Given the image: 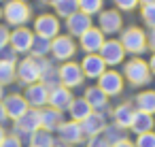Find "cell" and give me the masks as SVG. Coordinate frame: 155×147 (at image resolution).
Instances as JSON below:
<instances>
[{
	"mask_svg": "<svg viewBox=\"0 0 155 147\" xmlns=\"http://www.w3.org/2000/svg\"><path fill=\"white\" fill-rule=\"evenodd\" d=\"M123 73H125V79H127L132 85H147V83L151 81L149 64H147L144 60H140V58H132V60L125 64Z\"/></svg>",
	"mask_w": 155,
	"mask_h": 147,
	"instance_id": "1",
	"label": "cell"
},
{
	"mask_svg": "<svg viewBox=\"0 0 155 147\" xmlns=\"http://www.w3.org/2000/svg\"><path fill=\"white\" fill-rule=\"evenodd\" d=\"M121 47L125 49V51H130V53H142L144 49H147V34L140 30V28H136V26H132V28H127L123 34H121Z\"/></svg>",
	"mask_w": 155,
	"mask_h": 147,
	"instance_id": "2",
	"label": "cell"
},
{
	"mask_svg": "<svg viewBox=\"0 0 155 147\" xmlns=\"http://www.w3.org/2000/svg\"><path fill=\"white\" fill-rule=\"evenodd\" d=\"M98 87L106 94V96H117L123 90V77L117 70H104L98 77Z\"/></svg>",
	"mask_w": 155,
	"mask_h": 147,
	"instance_id": "3",
	"label": "cell"
},
{
	"mask_svg": "<svg viewBox=\"0 0 155 147\" xmlns=\"http://www.w3.org/2000/svg\"><path fill=\"white\" fill-rule=\"evenodd\" d=\"M5 17L9 24L13 26H21L30 19V7L24 2V0H11L5 9Z\"/></svg>",
	"mask_w": 155,
	"mask_h": 147,
	"instance_id": "4",
	"label": "cell"
},
{
	"mask_svg": "<svg viewBox=\"0 0 155 147\" xmlns=\"http://www.w3.org/2000/svg\"><path fill=\"white\" fill-rule=\"evenodd\" d=\"M98 56L104 60V64L108 66H117L123 62V56H125V49L121 47L119 41H104V45L100 47Z\"/></svg>",
	"mask_w": 155,
	"mask_h": 147,
	"instance_id": "5",
	"label": "cell"
},
{
	"mask_svg": "<svg viewBox=\"0 0 155 147\" xmlns=\"http://www.w3.org/2000/svg\"><path fill=\"white\" fill-rule=\"evenodd\" d=\"M58 75H60V83L64 87H79L83 83V77H85L83 70H81V66L74 64V62H66L58 70Z\"/></svg>",
	"mask_w": 155,
	"mask_h": 147,
	"instance_id": "6",
	"label": "cell"
},
{
	"mask_svg": "<svg viewBox=\"0 0 155 147\" xmlns=\"http://www.w3.org/2000/svg\"><path fill=\"white\" fill-rule=\"evenodd\" d=\"M77 51V45L70 36H58L51 41V53L55 60H70Z\"/></svg>",
	"mask_w": 155,
	"mask_h": 147,
	"instance_id": "7",
	"label": "cell"
},
{
	"mask_svg": "<svg viewBox=\"0 0 155 147\" xmlns=\"http://www.w3.org/2000/svg\"><path fill=\"white\" fill-rule=\"evenodd\" d=\"M34 30H36L38 36L55 39L58 32H60V22H58V17H53V15H41V17L34 22Z\"/></svg>",
	"mask_w": 155,
	"mask_h": 147,
	"instance_id": "8",
	"label": "cell"
},
{
	"mask_svg": "<svg viewBox=\"0 0 155 147\" xmlns=\"http://www.w3.org/2000/svg\"><path fill=\"white\" fill-rule=\"evenodd\" d=\"M102 45H104V34H102L100 28H94V26H91L87 32L81 34V47H83L87 53H98Z\"/></svg>",
	"mask_w": 155,
	"mask_h": 147,
	"instance_id": "9",
	"label": "cell"
},
{
	"mask_svg": "<svg viewBox=\"0 0 155 147\" xmlns=\"http://www.w3.org/2000/svg\"><path fill=\"white\" fill-rule=\"evenodd\" d=\"M100 30H102V34H115V32H119L121 30V15H119V11H113V9H108V11H100Z\"/></svg>",
	"mask_w": 155,
	"mask_h": 147,
	"instance_id": "10",
	"label": "cell"
},
{
	"mask_svg": "<svg viewBox=\"0 0 155 147\" xmlns=\"http://www.w3.org/2000/svg\"><path fill=\"white\" fill-rule=\"evenodd\" d=\"M81 70H83L85 77H89V79H98V77L106 70V64H104V60H102L100 56L89 53V56L83 58V62H81Z\"/></svg>",
	"mask_w": 155,
	"mask_h": 147,
	"instance_id": "11",
	"label": "cell"
},
{
	"mask_svg": "<svg viewBox=\"0 0 155 147\" xmlns=\"http://www.w3.org/2000/svg\"><path fill=\"white\" fill-rule=\"evenodd\" d=\"M60 138L64 141V143H70V145H77V143H81L83 141V128H81V124L79 121H62L60 124Z\"/></svg>",
	"mask_w": 155,
	"mask_h": 147,
	"instance_id": "12",
	"label": "cell"
},
{
	"mask_svg": "<svg viewBox=\"0 0 155 147\" xmlns=\"http://www.w3.org/2000/svg\"><path fill=\"white\" fill-rule=\"evenodd\" d=\"M26 102L32 107H45L49 102V87L43 83H32L26 90Z\"/></svg>",
	"mask_w": 155,
	"mask_h": 147,
	"instance_id": "13",
	"label": "cell"
},
{
	"mask_svg": "<svg viewBox=\"0 0 155 147\" xmlns=\"http://www.w3.org/2000/svg\"><path fill=\"white\" fill-rule=\"evenodd\" d=\"M2 107H5V111H7V115H9L11 119H15V121L28 111V102H26V98H24V96H17V94L7 96L5 102H2Z\"/></svg>",
	"mask_w": 155,
	"mask_h": 147,
	"instance_id": "14",
	"label": "cell"
},
{
	"mask_svg": "<svg viewBox=\"0 0 155 147\" xmlns=\"http://www.w3.org/2000/svg\"><path fill=\"white\" fill-rule=\"evenodd\" d=\"M17 75H19V79H21L24 83H28V85L36 83V81L41 79V68H38V62H36V60H32V58L24 60V62L19 64V68H17Z\"/></svg>",
	"mask_w": 155,
	"mask_h": 147,
	"instance_id": "15",
	"label": "cell"
},
{
	"mask_svg": "<svg viewBox=\"0 0 155 147\" xmlns=\"http://www.w3.org/2000/svg\"><path fill=\"white\" fill-rule=\"evenodd\" d=\"M72 100H74V98H72L70 90L64 87V85H58V87H53V90L49 92V104H51L53 109H58V111L68 109Z\"/></svg>",
	"mask_w": 155,
	"mask_h": 147,
	"instance_id": "16",
	"label": "cell"
},
{
	"mask_svg": "<svg viewBox=\"0 0 155 147\" xmlns=\"http://www.w3.org/2000/svg\"><path fill=\"white\" fill-rule=\"evenodd\" d=\"M32 39H34V34H32L30 30H26V28H17V30L9 36V41H11V45H13V51H19V53L30 51Z\"/></svg>",
	"mask_w": 155,
	"mask_h": 147,
	"instance_id": "17",
	"label": "cell"
},
{
	"mask_svg": "<svg viewBox=\"0 0 155 147\" xmlns=\"http://www.w3.org/2000/svg\"><path fill=\"white\" fill-rule=\"evenodd\" d=\"M81 128H83V134H87V136H98V134L106 128L104 115H100V113H94V111H91V115H89V117H85V119L81 121Z\"/></svg>",
	"mask_w": 155,
	"mask_h": 147,
	"instance_id": "18",
	"label": "cell"
},
{
	"mask_svg": "<svg viewBox=\"0 0 155 147\" xmlns=\"http://www.w3.org/2000/svg\"><path fill=\"white\" fill-rule=\"evenodd\" d=\"M89 28H91V17H89V15H85V13L77 11L74 15H70V17H68V30H70V34L81 36V34H83V32H87Z\"/></svg>",
	"mask_w": 155,
	"mask_h": 147,
	"instance_id": "19",
	"label": "cell"
},
{
	"mask_svg": "<svg viewBox=\"0 0 155 147\" xmlns=\"http://www.w3.org/2000/svg\"><path fill=\"white\" fill-rule=\"evenodd\" d=\"M17 128L21 130V132H36V130H41V111H26L19 119H17Z\"/></svg>",
	"mask_w": 155,
	"mask_h": 147,
	"instance_id": "20",
	"label": "cell"
},
{
	"mask_svg": "<svg viewBox=\"0 0 155 147\" xmlns=\"http://www.w3.org/2000/svg\"><path fill=\"white\" fill-rule=\"evenodd\" d=\"M68 111H70V117H72V121H83L85 117H89L91 115V107H89V102L85 100V98H74L72 102H70V107H68Z\"/></svg>",
	"mask_w": 155,
	"mask_h": 147,
	"instance_id": "21",
	"label": "cell"
},
{
	"mask_svg": "<svg viewBox=\"0 0 155 147\" xmlns=\"http://www.w3.org/2000/svg\"><path fill=\"white\" fill-rule=\"evenodd\" d=\"M60 124H62V111H58L53 107L41 111V128L43 130H49L51 132V130L60 128Z\"/></svg>",
	"mask_w": 155,
	"mask_h": 147,
	"instance_id": "22",
	"label": "cell"
},
{
	"mask_svg": "<svg viewBox=\"0 0 155 147\" xmlns=\"http://www.w3.org/2000/svg\"><path fill=\"white\" fill-rule=\"evenodd\" d=\"M153 126H155V121H153V115H149V113H142V111H136V113H134V119H132V124H130V128H132L136 134L151 132V130H153Z\"/></svg>",
	"mask_w": 155,
	"mask_h": 147,
	"instance_id": "23",
	"label": "cell"
},
{
	"mask_svg": "<svg viewBox=\"0 0 155 147\" xmlns=\"http://www.w3.org/2000/svg\"><path fill=\"white\" fill-rule=\"evenodd\" d=\"M134 109H132V104H127V102H123V104H119L117 109H115V113H113V117H115V126H119V128H130V124H132V119H134Z\"/></svg>",
	"mask_w": 155,
	"mask_h": 147,
	"instance_id": "24",
	"label": "cell"
},
{
	"mask_svg": "<svg viewBox=\"0 0 155 147\" xmlns=\"http://www.w3.org/2000/svg\"><path fill=\"white\" fill-rule=\"evenodd\" d=\"M136 104H138V111L153 115V113H155V92H153V90L140 92V94L136 96Z\"/></svg>",
	"mask_w": 155,
	"mask_h": 147,
	"instance_id": "25",
	"label": "cell"
},
{
	"mask_svg": "<svg viewBox=\"0 0 155 147\" xmlns=\"http://www.w3.org/2000/svg\"><path fill=\"white\" fill-rule=\"evenodd\" d=\"M85 100L89 102L91 109H104L106 102H108V96H106L100 87H89V90L85 92Z\"/></svg>",
	"mask_w": 155,
	"mask_h": 147,
	"instance_id": "26",
	"label": "cell"
},
{
	"mask_svg": "<svg viewBox=\"0 0 155 147\" xmlns=\"http://www.w3.org/2000/svg\"><path fill=\"white\" fill-rule=\"evenodd\" d=\"M51 5L55 7L60 17H70V15H74L79 11V2H77V0H53Z\"/></svg>",
	"mask_w": 155,
	"mask_h": 147,
	"instance_id": "27",
	"label": "cell"
},
{
	"mask_svg": "<svg viewBox=\"0 0 155 147\" xmlns=\"http://www.w3.org/2000/svg\"><path fill=\"white\" fill-rule=\"evenodd\" d=\"M30 51L34 58H43L45 53L51 51V39H45V36H34L32 39V45H30Z\"/></svg>",
	"mask_w": 155,
	"mask_h": 147,
	"instance_id": "28",
	"label": "cell"
},
{
	"mask_svg": "<svg viewBox=\"0 0 155 147\" xmlns=\"http://www.w3.org/2000/svg\"><path fill=\"white\" fill-rule=\"evenodd\" d=\"M32 147H55L51 132L49 130H36V132H32Z\"/></svg>",
	"mask_w": 155,
	"mask_h": 147,
	"instance_id": "29",
	"label": "cell"
},
{
	"mask_svg": "<svg viewBox=\"0 0 155 147\" xmlns=\"http://www.w3.org/2000/svg\"><path fill=\"white\" fill-rule=\"evenodd\" d=\"M15 79V64L9 60H0V85H7Z\"/></svg>",
	"mask_w": 155,
	"mask_h": 147,
	"instance_id": "30",
	"label": "cell"
},
{
	"mask_svg": "<svg viewBox=\"0 0 155 147\" xmlns=\"http://www.w3.org/2000/svg\"><path fill=\"white\" fill-rule=\"evenodd\" d=\"M79 2V11L81 13H85V15H96V13H100L102 11V0H77Z\"/></svg>",
	"mask_w": 155,
	"mask_h": 147,
	"instance_id": "31",
	"label": "cell"
},
{
	"mask_svg": "<svg viewBox=\"0 0 155 147\" xmlns=\"http://www.w3.org/2000/svg\"><path fill=\"white\" fill-rule=\"evenodd\" d=\"M142 22L149 28H155V2L153 5H142Z\"/></svg>",
	"mask_w": 155,
	"mask_h": 147,
	"instance_id": "32",
	"label": "cell"
},
{
	"mask_svg": "<svg viewBox=\"0 0 155 147\" xmlns=\"http://www.w3.org/2000/svg\"><path fill=\"white\" fill-rule=\"evenodd\" d=\"M136 147H155V132H144V134H138Z\"/></svg>",
	"mask_w": 155,
	"mask_h": 147,
	"instance_id": "33",
	"label": "cell"
},
{
	"mask_svg": "<svg viewBox=\"0 0 155 147\" xmlns=\"http://www.w3.org/2000/svg\"><path fill=\"white\" fill-rule=\"evenodd\" d=\"M119 130H121L119 126H115V128H106V136H104V138H106V141H108L110 145H115V143L123 141L125 136H121V132H119Z\"/></svg>",
	"mask_w": 155,
	"mask_h": 147,
	"instance_id": "34",
	"label": "cell"
},
{
	"mask_svg": "<svg viewBox=\"0 0 155 147\" xmlns=\"http://www.w3.org/2000/svg\"><path fill=\"white\" fill-rule=\"evenodd\" d=\"M115 5H117L119 11H134L138 0H115Z\"/></svg>",
	"mask_w": 155,
	"mask_h": 147,
	"instance_id": "35",
	"label": "cell"
},
{
	"mask_svg": "<svg viewBox=\"0 0 155 147\" xmlns=\"http://www.w3.org/2000/svg\"><path fill=\"white\" fill-rule=\"evenodd\" d=\"M87 147H110V143H108L104 136H100V134H98V136H91V138H89Z\"/></svg>",
	"mask_w": 155,
	"mask_h": 147,
	"instance_id": "36",
	"label": "cell"
},
{
	"mask_svg": "<svg viewBox=\"0 0 155 147\" xmlns=\"http://www.w3.org/2000/svg\"><path fill=\"white\" fill-rule=\"evenodd\" d=\"M0 147H21V143H19L17 136H5V141H2Z\"/></svg>",
	"mask_w": 155,
	"mask_h": 147,
	"instance_id": "37",
	"label": "cell"
},
{
	"mask_svg": "<svg viewBox=\"0 0 155 147\" xmlns=\"http://www.w3.org/2000/svg\"><path fill=\"white\" fill-rule=\"evenodd\" d=\"M7 43H9V32H7V28L0 26V49H2Z\"/></svg>",
	"mask_w": 155,
	"mask_h": 147,
	"instance_id": "38",
	"label": "cell"
},
{
	"mask_svg": "<svg viewBox=\"0 0 155 147\" xmlns=\"http://www.w3.org/2000/svg\"><path fill=\"white\" fill-rule=\"evenodd\" d=\"M147 47H151V49L155 51V28H151V32H149V36H147Z\"/></svg>",
	"mask_w": 155,
	"mask_h": 147,
	"instance_id": "39",
	"label": "cell"
},
{
	"mask_svg": "<svg viewBox=\"0 0 155 147\" xmlns=\"http://www.w3.org/2000/svg\"><path fill=\"white\" fill-rule=\"evenodd\" d=\"M110 147H136V145L130 143L127 138H123V141H119V143H115V145H110Z\"/></svg>",
	"mask_w": 155,
	"mask_h": 147,
	"instance_id": "40",
	"label": "cell"
},
{
	"mask_svg": "<svg viewBox=\"0 0 155 147\" xmlns=\"http://www.w3.org/2000/svg\"><path fill=\"white\" fill-rule=\"evenodd\" d=\"M9 119V115H7V111H5V107L2 104H0V124H5Z\"/></svg>",
	"mask_w": 155,
	"mask_h": 147,
	"instance_id": "41",
	"label": "cell"
},
{
	"mask_svg": "<svg viewBox=\"0 0 155 147\" xmlns=\"http://www.w3.org/2000/svg\"><path fill=\"white\" fill-rule=\"evenodd\" d=\"M149 70L155 75V53H153V56H151V60H149Z\"/></svg>",
	"mask_w": 155,
	"mask_h": 147,
	"instance_id": "42",
	"label": "cell"
},
{
	"mask_svg": "<svg viewBox=\"0 0 155 147\" xmlns=\"http://www.w3.org/2000/svg\"><path fill=\"white\" fill-rule=\"evenodd\" d=\"M5 136H7V134H5V130H2V126H0V145H2V141H5Z\"/></svg>",
	"mask_w": 155,
	"mask_h": 147,
	"instance_id": "43",
	"label": "cell"
},
{
	"mask_svg": "<svg viewBox=\"0 0 155 147\" xmlns=\"http://www.w3.org/2000/svg\"><path fill=\"white\" fill-rule=\"evenodd\" d=\"M138 2H142V5H153L155 0H138Z\"/></svg>",
	"mask_w": 155,
	"mask_h": 147,
	"instance_id": "44",
	"label": "cell"
},
{
	"mask_svg": "<svg viewBox=\"0 0 155 147\" xmlns=\"http://www.w3.org/2000/svg\"><path fill=\"white\" fill-rule=\"evenodd\" d=\"M0 98H2V85H0Z\"/></svg>",
	"mask_w": 155,
	"mask_h": 147,
	"instance_id": "45",
	"label": "cell"
},
{
	"mask_svg": "<svg viewBox=\"0 0 155 147\" xmlns=\"http://www.w3.org/2000/svg\"><path fill=\"white\" fill-rule=\"evenodd\" d=\"M47 2H53V0H47Z\"/></svg>",
	"mask_w": 155,
	"mask_h": 147,
	"instance_id": "46",
	"label": "cell"
},
{
	"mask_svg": "<svg viewBox=\"0 0 155 147\" xmlns=\"http://www.w3.org/2000/svg\"><path fill=\"white\" fill-rule=\"evenodd\" d=\"M0 15H2V11H0Z\"/></svg>",
	"mask_w": 155,
	"mask_h": 147,
	"instance_id": "47",
	"label": "cell"
}]
</instances>
